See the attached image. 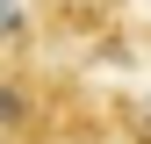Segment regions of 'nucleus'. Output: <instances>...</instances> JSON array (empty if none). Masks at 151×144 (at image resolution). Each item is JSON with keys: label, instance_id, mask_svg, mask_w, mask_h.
I'll list each match as a JSON object with an SVG mask.
<instances>
[{"label": "nucleus", "instance_id": "1", "mask_svg": "<svg viewBox=\"0 0 151 144\" xmlns=\"http://www.w3.org/2000/svg\"><path fill=\"white\" fill-rule=\"evenodd\" d=\"M22 115H29V101L14 94V86H0V130H7V122H22Z\"/></svg>", "mask_w": 151, "mask_h": 144}]
</instances>
